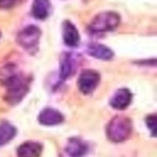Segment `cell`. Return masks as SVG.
<instances>
[{"mask_svg":"<svg viewBox=\"0 0 157 157\" xmlns=\"http://www.w3.org/2000/svg\"><path fill=\"white\" fill-rule=\"evenodd\" d=\"M146 125L148 128L151 130L152 135L155 137L156 132V116L150 115L146 118Z\"/></svg>","mask_w":157,"mask_h":157,"instance_id":"cell-15","label":"cell"},{"mask_svg":"<svg viewBox=\"0 0 157 157\" xmlns=\"http://www.w3.org/2000/svg\"><path fill=\"white\" fill-rule=\"evenodd\" d=\"M4 83L6 86V99L11 105H16L27 94L30 87V78L21 73H18L13 66H7L5 69Z\"/></svg>","mask_w":157,"mask_h":157,"instance_id":"cell-1","label":"cell"},{"mask_svg":"<svg viewBox=\"0 0 157 157\" xmlns=\"http://www.w3.org/2000/svg\"><path fill=\"white\" fill-rule=\"evenodd\" d=\"M50 0H34L32 6V13L38 20L47 19L50 13Z\"/></svg>","mask_w":157,"mask_h":157,"instance_id":"cell-13","label":"cell"},{"mask_svg":"<svg viewBox=\"0 0 157 157\" xmlns=\"http://www.w3.org/2000/svg\"><path fill=\"white\" fill-rule=\"evenodd\" d=\"M120 24V16L113 11H105L94 17L89 30L95 34L105 33L115 30Z\"/></svg>","mask_w":157,"mask_h":157,"instance_id":"cell-3","label":"cell"},{"mask_svg":"<svg viewBox=\"0 0 157 157\" xmlns=\"http://www.w3.org/2000/svg\"><path fill=\"white\" fill-rule=\"evenodd\" d=\"M63 40L70 47H77L79 43L80 37L76 27L69 21H64L62 25Z\"/></svg>","mask_w":157,"mask_h":157,"instance_id":"cell-9","label":"cell"},{"mask_svg":"<svg viewBox=\"0 0 157 157\" xmlns=\"http://www.w3.org/2000/svg\"><path fill=\"white\" fill-rule=\"evenodd\" d=\"M0 38H1V32H0Z\"/></svg>","mask_w":157,"mask_h":157,"instance_id":"cell-17","label":"cell"},{"mask_svg":"<svg viewBox=\"0 0 157 157\" xmlns=\"http://www.w3.org/2000/svg\"><path fill=\"white\" fill-rule=\"evenodd\" d=\"M17 134L15 127L6 121L0 123V146H3L14 138Z\"/></svg>","mask_w":157,"mask_h":157,"instance_id":"cell-14","label":"cell"},{"mask_svg":"<svg viewBox=\"0 0 157 157\" xmlns=\"http://www.w3.org/2000/svg\"><path fill=\"white\" fill-rule=\"evenodd\" d=\"M43 151L40 143L36 141H26L17 148V157H39Z\"/></svg>","mask_w":157,"mask_h":157,"instance_id":"cell-11","label":"cell"},{"mask_svg":"<svg viewBox=\"0 0 157 157\" xmlns=\"http://www.w3.org/2000/svg\"><path fill=\"white\" fill-rule=\"evenodd\" d=\"M132 94L127 88L118 90L113 94L110 100V105L117 110H123L127 109L132 101Z\"/></svg>","mask_w":157,"mask_h":157,"instance_id":"cell-7","label":"cell"},{"mask_svg":"<svg viewBox=\"0 0 157 157\" xmlns=\"http://www.w3.org/2000/svg\"><path fill=\"white\" fill-rule=\"evenodd\" d=\"M77 68V59L71 53H64L60 62V77L62 80L70 78Z\"/></svg>","mask_w":157,"mask_h":157,"instance_id":"cell-6","label":"cell"},{"mask_svg":"<svg viewBox=\"0 0 157 157\" xmlns=\"http://www.w3.org/2000/svg\"><path fill=\"white\" fill-rule=\"evenodd\" d=\"M87 53L95 58L109 61L113 58L114 53L110 48L99 43H91L87 47Z\"/></svg>","mask_w":157,"mask_h":157,"instance_id":"cell-12","label":"cell"},{"mask_svg":"<svg viewBox=\"0 0 157 157\" xmlns=\"http://www.w3.org/2000/svg\"><path fill=\"white\" fill-rule=\"evenodd\" d=\"M65 152L71 157H82L87 153L88 145L78 137H72L67 143Z\"/></svg>","mask_w":157,"mask_h":157,"instance_id":"cell-10","label":"cell"},{"mask_svg":"<svg viewBox=\"0 0 157 157\" xmlns=\"http://www.w3.org/2000/svg\"><path fill=\"white\" fill-rule=\"evenodd\" d=\"M21 0H0V9L10 10L15 7Z\"/></svg>","mask_w":157,"mask_h":157,"instance_id":"cell-16","label":"cell"},{"mask_svg":"<svg viewBox=\"0 0 157 157\" xmlns=\"http://www.w3.org/2000/svg\"><path fill=\"white\" fill-rule=\"evenodd\" d=\"M100 79L101 76L98 71L92 69L84 70L78 77V89L82 93L89 94L96 89Z\"/></svg>","mask_w":157,"mask_h":157,"instance_id":"cell-5","label":"cell"},{"mask_svg":"<svg viewBox=\"0 0 157 157\" xmlns=\"http://www.w3.org/2000/svg\"><path fill=\"white\" fill-rule=\"evenodd\" d=\"M41 31L35 25H29L18 33L17 42L28 51L34 52L37 50Z\"/></svg>","mask_w":157,"mask_h":157,"instance_id":"cell-4","label":"cell"},{"mask_svg":"<svg viewBox=\"0 0 157 157\" xmlns=\"http://www.w3.org/2000/svg\"><path fill=\"white\" fill-rule=\"evenodd\" d=\"M39 123L44 126H56L64 121V116L60 112L47 108L42 111L38 116Z\"/></svg>","mask_w":157,"mask_h":157,"instance_id":"cell-8","label":"cell"},{"mask_svg":"<svg viewBox=\"0 0 157 157\" xmlns=\"http://www.w3.org/2000/svg\"><path fill=\"white\" fill-rule=\"evenodd\" d=\"M132 123L129 118L116 116L113 118L106 128V134L113 142H123L132 134Z\"/></svg>","mask_w":157,"mask_h":157,"instance_id":"cell-2","label":"cell"}]
</instances>
